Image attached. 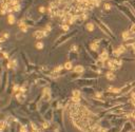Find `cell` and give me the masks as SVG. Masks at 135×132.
I'll return each mask as SVG.
<instances>
[{"label": "cell", "instance_id": "f1b7e54d", "mask_svg": "<svg viewBox=\"0 0 135 132\" xmlns=\"http://www.w3.org/2000/svg\"><path fill=\"white\" fill-rule=\"evenodd\" d=\"M39 12H40V13H44V12H45V9H44L43 7H40L39 8Z\"/></svg>", "mask_w": 135, "mask_h": 132}, {"label": "cell", "instance_id": "44dd1931", "mask_svg": "<svg viewBox=\"0 0 135 132\" xmlns=\"http://www.w3.org/2000/svg\"><path fill=\"white\" fill-rule=\"evenodd\" d=\"M20 132H27V128H26V126H21Z\"/></svg>", "mask_w": 135, "mask_h": 132}, {"label": "cell", "instance_id": "30bf717a", "mask_svg": "<svg viewBox=\"0 0 135 132\" xmlns=\"http://www.w3.org/2000/svg\"><path fill=\"white\" fill-rule=\"evenodd\" d=\"M105 77H107L109 80H114V79H115V75H114V73H112V72H108L107 75H105Z\"/></svg>", "mask_w": 135, "mask_h": 132}, {"label": "cell", "instance_id": "3957f363", "mask_svg": "<svg viewBox=\"0 0 135 132\" xmlns=\"http://www.w3.org/2000/svg\"><path fill=\"white\" fill-rule=\"evenodd\" d=\"M33 36L37 39H41V38H43V37H45L44 36L43 31H36V32L33 34Z\"/></svg>", "mask_w": 135, "mask_h": 132}, {"label": "cell", "instance_id": "7402d4cb", "mask_svg": "<svg viewBox=\"0 0 135 132\" xmlns=\"http://www.w3.org/2000/svg\"><path fill=\"white\" fill-rule=\"evenodd\" d=\"M61 28H62L63 31H69V26H68V24H62Z\"/></svg>", "mask_w": 135, "mask_h": 132}, {"label": "cell", "instance_id": "e0dca14e", "mask_svg": "<svg viewBox=\"0 0 135 132\" xmlns=\"http://www.w3.org/2000/svg\"><path fill=\"white\" fill-rule=\"evenodd\" d=\"M117 50H118V51H119L120 52V53H124V51H126V47H124V45H119V47H118L117 48Z\"/></svg>", "mask_w": 135, "mask_h": 132}, {"label": "cell", "instance_id": "484cf974", "mask_svg": "<svg viewBox=\"0 0 135 132\" xmlns=\"http://www.w3.org/2000/svg\"><path fill=\"white\" fill-rule=\"evenodd\" d=\"M19 92H20V93H23V94H24V92H25V87H24V86H23V87H20V90H19Z\"/></svg>", "mask_w": 135, "mask_h": 132}, {"label": "cell", "instance_id": "6da1fadb", "mask_svg": "<svg viewBox=\"0 0 135 132\" xmlns=\"http://www.w3.org/2000/svg\"><path fill=\"white\" fill-rule=\"evenodd\" d=\"M120 64H121V61H118L117 59H113V60H110L109 62H108V66H109V68L111 69V70H116V69H118L120 67Z\"/></svg>", "mask_w": 135, "mask_h": 132}, {"label": "cell", "instance_id": "4dcf8cb0", "mask_svg": "<svg viewBox=\"0 0 135 132\" xmlns=\"http://www.w3.org/2000/svg\"><path fill=\"white\" fill-rule=\"evenodd\" d=\"M131 117H133V118L135 119V111H133V112L131 113Z\"/></svg>", "mask_w": 135, "mask_h": 132}, {"label": "cell", "instance_id": "d6986e66", "mask_svg": "<svg viewBox=\"0 0 135 132\" xmlns=\"http://www.w3.org/2000/svg\"><path fill=\"white\" fill-rule=\"evenodd\" d=\"M19 90H20V87H19V85H15L14 88H13V91L14 92H19Z\"/></svg>", "mask_w": 135, "mask_h": 132}, {"label": "cell", "instance_id": "d4e9b609", "mask_svg": "<svg viewBox=\"0 0 135 132\" xmlns=\"http://www.w3.org/2000/svg\"><path fill=\"white\" fill-rule=\"evenodd\" d=\"M130 32H131V33H133V34H135V23H134V24H132Z\"/></svg>", "mask_w": 135, "mask_h": 132}, {"label": "cell", "instance_id": "5b68a950", "mask_svg": "<svg viewBox=\"0 0 135 132\" xmlns=\"http://www.w3.org/2000/svg\"><path fill=\"white\" fill-rule=\"evenodd\" d=\"M15 20H16V19H15V16L13 15V14H8V23H10V24H14L15 23Z\"/></svg>", "mask_w": 135, "mask_h": 132}, {"label": "cell", "instance_id": "5bb4252c", "mask_svg": "<svg viewBox=\"0 0 135 132\" xmlns=\"http://www.w3.org/2000/svg\"><path fill=\"white\" fill-rule=\"evenodd\" d=\"M43 47H44V45H43L42 41H38V42L36 43V48H37L38 50H42V49H43Z\"/></svg>", "mask_w": 135, "mask_h": 132}, {"label": "cell", "instance_id": "f546056e", "mask_svg": "<svg viewBox=\"0 0 135 132\" xmlns=\"http://www.w3.org/2000/svg\"><path fill=\"white\" fill-rule=\"evenodd\" d=\"M71 50H72V51H74V52H75V51H76V50H77V47H76V45H72Z\"/></svg>", "mask_w": 135, "mask_h": 132}, {"label": "cell", "instance_id": "8992f818", "mask_svg": "<svg viewBox=\"0 0 135 132\" xmlns=\"http://www.w3.org/2000/svg\"><path fill=\"white\" fill-rule=\"evenodd\" d=\"M98 42H99L98 40H95L93 43H91L90 48L93 50V51H97V50H98V48H99V47H98Z\"/></svg>", "mask_w": 135, "mask_h": 132}, {"label": "cell", "instance_id": "7c38bea8", "mask_svg": "<svg viewBox=\"0 0 135 132\" xmlns=\"http://www.w3.org/2000/svg\"><path fill=\"white\" fill-rule=\"evenodd\" d=\"M62 69H64V67L61 66V64H59V66H57L56 68H54V70H53V71H54V72H56V73H60Z\"/></svg>", "mask_w": 135, "mask_h": 132}, {"label": "cell", "instance_id": "8fae6325", "mask_svg": "<svg viewBox=\"0 0 135 132\" xmlns=\"http://www.w3.org/2000/svg\"><path fill=\"white\" fill-rule=\"evenodd\" d=\"M86 30H88V31H90V32H92V31L94 30V24H93L92 22H89V23H86Z\"/></svg>", "mask_w": 135, "mask_h": 132}, {"label": "cell", "instance_id": "ffe728a7", "mask_svg": "<svg viewBox=\"0 0 135 132\" xmlns=\"http://www.w3.org/2000/svg\"><path fill=\"white\" fill-rule=\"evenodd\" d=\"M31 127H32V129H33L34 131H37V130H38L37 126H36V125H35V124H34V123H31Z\"/></svg>", "mask_w": 135, "mask_h": 132}, {"label": "cell", "instance_id": "1f68e13d", "mask_svg": "<svg viewBox=\"0 0 135 132\" xmlns=\"http://www.w3.org/2000/svg\"><path fill=\"white\" fill-rule=\"evenodd\" d=\"M3 37H4V38H8V34H6V33H4V34H3Z\"/></svg>", "mask_w": 135, "mask_h": 132}, {"label": "cell", "instance_id": "603a6c76", "mask_svg": "<svg viewBox=\"0 0 135 132\" xmlns=\"http://www.w3.org/2000/svg\"><path fill=\"white\" fill-rule=\"evenodd\" d=\"M20 30L22 31L23 33H26V32H27V26H21V28H20Z\"/></svg>", "mask_w": 135, "mask_h": 132}, {"label": "cell", "instance_id": "ba28073f", "mask_svg": "<svg viewBox=\"0 0 135 132\" xmlns=\"http://www.w3.org/2000/svg\"><path fill=\"white\" fill-rule=\"evenodd\" d=\"M98 26L101 29V30L103 31V33H105V34H110V33H109V29H108L107 26H105L103 23H99V24H98Z\"/></svg>", "mask_w": 135, "mask_h": 132}, {"label": "cell", "instance_id": "52a82bcc", "mask_svg": "<svg viewBox=\"0 0 135 132\" xmlns=\"http://www.w3.org/2000/svg\"><path fill=\"white\" fill-rule=\"evenodd\" d=\"M84 71V68L82 66H76L74 67V72L75 73H82Z\"/></svg>", "mask_w": 135, "mask_h": 132}, {"label": "cell", "instance_id": "83f0119b", "mask_svg": "<svg viewBox=\"0 0 135 132\" xmlns=\"http://www.w3.org/2000/svg\"><path fill=\"white\" fill-rule=\"evenodd\" d=\"M105 10H110V9H111V5H110L109 3H105Z\"/></svg>", "mask_w": 135, "mask_h": 132}, {"label": "cell", "instance_id": "4316f807", "mask_svg": "<svg viewBox=\"0 0 135 132\" xmlns=\"http://www.w3.org/2000/svg\"><path fill=\"white\" fill-rule=\"evenodd\" d=\"M42 127H43V129H48L49 127H50V126H49V123H43V125H42Z\"/></svg>", "mask_w": 135, "mask_h": 132}, {"label": "cell", "instance_id": "cb8c5ba5", "mask_svg": "<svg viewBox=\"0 0 135 132\" xmlns=\"http://www.w3.org/2000/svg\"><path fill=\"white\" fill-rule=\"evenodd\" d=\"M98 132H108L107 128H98Z\"/></svg>", "mask_w": 135, "mask_h": 132}, {"label": "cell", "instance_id": "ac0fdd59", "mask_svg": "<svg viewBox=\"0 0 135 132\" xmlns=\"http://www.w3.org/2000/svg\"><path fill=\"white\" fill-rule=\"evenodd\" d=\"M72 102H73L74 104H79L80 97H72Z\"/></svg>", "mask_w": 135, "mask_h": 132}, {"label": "cell", "instance_id": "4fadbf2b", "mask_svg": "<svg viewBox=\"0 0 135 132\" xmlns=\"http://www.w3.org/2000/svg\"><path fill=\"white\" fill-rule=\"evenodd\" d=\"M63 67H64V69H67V70H71V69H72V62L71 61H67L64 64H63Z\"/></svg>", "mask_w": 135, "mask_h": 132}, {"label": "cell", "instance_id": "d6a6232c", "mask_svg": "<svg viewBox=\"0 0 135 132\" xmlns=\"http://www.w3.org/2000/svg\"><path fill=\"white\" fill-rule=\"evenodd\" d=\"M132 98H133V99H135V93L132 94Z\"/></svg>", "mask_w": 135, "mask_h": 132}, {"label": "cell", "instance_id": "9a60e30c", "mask_svg": "<svg viewBox=\"0 0 135 132\" xmlns=\"http://www.w3.org/2000/svg\"><path fill=\"white\" fill-rule=\"evenodd\" d=\"M20 8H21V5H20V4L13 5V11H15V12H19V11H20Z\"/></svg>", "mask_w": 135, "mask_h": 132}, {"label": "cell", "instance_id": "2e32d148", "mask_svg": "<svg viewBox=\"0 0 135 132\" xmlns=\"http://www.w3.org/2000/svg\"><path fill=\"white\" fill-rule=\"evenodd\" d=\"M73 97H80V92L78 90H74L73 91Z\"/></svg>", "mask_w": 135, "mask_h": 132}, {"label": "cell", "instance_id": "9c48e42d", "mask_svg": "<svg viewBox=\"0 0 135 132\" xmlns=\"http://www.w3.org/2000/svg\"><path fill=\"white\" fill-rule=\"evenodd\" d=\"M122 38H124V40H129V39L131 38L130 32H128V31H124V32L122 33Z\"/></svg>", "mask_w": 135, "mask_h": 132}, {"label": "cell", "instance_id": "7a4b0ae2", "mask_svg": "<svg viewBox=\"0 0 135 132\" xmlns=\"http://www.w3.org/2000/svg\"><path fill=\"white\" fill-rule=\"evenodd\" d=\"M51 99V89L50 88H44L42 92V100L49 102Z\"/></svg>", "mask_w": 135, "mask_h": 132}, {"label": "cell", "instance_id": "277c9868", "mask_svg": "<svg viewBox=\"0 0 135 132\" xmlns=\"http://www.w3.org/2000/svg\"><path fill=\"white\" fill-rule=\"evenodd\" d=\"M108 58H109V53H108L107 51H103L102 53L99 55V59L102 60V61H105V60H107Z\"/></svg>", "mask_w": 135, "mask_h": 132}]
</instances>
